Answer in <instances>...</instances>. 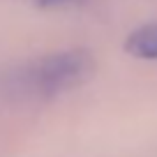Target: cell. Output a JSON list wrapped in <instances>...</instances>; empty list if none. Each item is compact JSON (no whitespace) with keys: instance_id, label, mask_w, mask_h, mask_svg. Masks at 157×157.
I'll use <instances>...</instances> for the list:
<instances>
[{"instance_id":"cell-1","label":"cell","mask_w":157,"mask_h":157,"mask_svg":"<svg viewBox=\"0 0 157 157\" xmlns=\"http://www.w3.org/2000/svg\"><path fill=\"white\" fill-rule=\"evenodd\" d=\"M95 74V58L88 49H63L10 69L2 93L21 102H49L81 88Z\"/></svg>"},{"instance_id":"cell-2","label":"cell","mask_w":157,"mask_h":157,"mask_svg":"<svg viewBox=\"0 0 157 157\" xmlns=\"http://www.w3.org/2000/svg\"><path fill=\"white\" fill-rule=\"evenodd\" d=\"M125 51L139 60H157V21L134 28L125 39Z\"/></svg>"},{"instance_id":"cell-3","label":"cell","mask_w":157,"mask_h":157,"mask_svg":"<svg viewBox=\"0 0 157 157\" xmlns=\"http://www.w3.org/2000/svg\"><path fill=\"white\" fill-rule=\"evenodd\" d=\"M83 0H35V5L42 10H56V7H67V5H78Z\"/></svg>"}]
</instances>
